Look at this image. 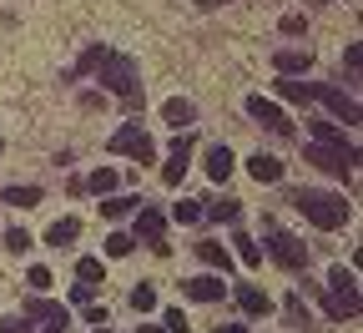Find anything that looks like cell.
Instances as JSON below:
<instances>
[{"mask_svg":"<svg viewBox=\"0 0 363 333\" xmlns=\"http://www.w3.org/2000/svg\"><path fill=\"white\" fill-rule=\"evenodd\" d=\"M293 207H303V217L313 227H323V232H333V227L348 222V202L338 192H323V187H303V192L293 197Z\"/></svg>","mask_w":363,"mask_h":333,"instance_id":"1","label":"cell"},{"mask_svg":"<svg viewBox=\"0 0 363 333\" xmlns=\"http://www.w3.org/2000/svg\"><path fill=\"white\" fill-rule=\"evenodd\" d=\"M96 71H101V86H111L116 97L136 102V91H142V76H136V61H131V56H121V51H106Z\"/></svg>","mask_w":363,"mask_h":333,"instance_id":"2","label":"cell"},{"mask_svg":"<svg viewBox=\"0 0 363 333\" xmlns=\"http://www.w3.org/2000/svg\"><path fill=\"white\" fill-rule=\"evenodd\" d=\"M303 162L323 167V172H333V177H348V172L358 167V147H353V141H343V147H328V141H308V147H303Z\"/></svg>","mask_w":363,"mask_h":333,"instance_id":"3","label":"cell"},{"mask_svg":"<svg viewBox=\"0 0 363 333\" xmlns=\"http://www.w3.org/2000/svg\"><path fill=\"white\" fill-rule=\"evenodd\" d=\"M262 237H267L272 263H283L288 273L308 268V248H303V237H293V232H288V227H278V222H267V227H262Z\"/></svg>","mask_w":363,"mask_h":333,"instance_id":"4","label":"cell"},{"mask_svg":"<svg viewBox=\"0 0 363 333\" xmlns=\"http://www.w3.org/2000/svg\"><path fill=\"white\" fill-rule=\"evenodd\" d=\"M106 147L116 152V157H136V162H142V167H152L157 162V141L142 131V121H126L111 141H106Z\"/></svg>","mask_w":363,"mask_h":333,"instance_id":"5","label":"cell"},{"mask_svg":"<svg viewBox=\"0 0 363 333\" xmlns=\"http://www.w3.org/2000/svg\"><path fill=\"white\" fill-rule=\"evenodd\" d=\"M136 237H142L152 253H172V248H167V217H162L157 207H147V202L136 207Z\"/></svg>","mask_w":363,"mask_h":333,"instance_id":"6","label":"cell"},{"mask_svg":"<svg viewBox=\"0 0 363 333\" xmlns=\"http://www.w3.org/2000/svg\"><path fill=\"white\" fill-rule=\"evenodd\" d=\"M247 111H252V121H262L267 131H278V136L293 131V116H288L278 102H267V97H247Z\"/></svg>","mask_w":363,"mask_h":333,"instance_id":"7","label":"cell"},{"mask_svg":"<svg viewBox=\"0 0 363 333\" xmlns=\"http://www.w3.org/2000/svg\"><path fill=\"white\" fill-rule=\"evenodd\" d=\"M313 102H323L333 116H343L348 126H358V102H353V97H343L338 86H313Z\"/></svg>","mask_w":363,"mask_h":333,"instance_id":"8","label":"cell"},{"mask_svg":"<svg viewBox=\"0 0 363 333\" xmlns=\"http://www.w3.org/2000/svg\"><path fill=\"white\" fill-rule=\"evenodd\" d=\"M187 157H192V131H182V136L172 141V157H167V167H162V182H167V187H177L182 177H187Z\"/></svg>","mask_w":363,"mask_h":333,"instance_id":"9","label":"cell"},{"mask_svg":"<svg viewBox=\"0 0 363 333\" xmlns=\"http://www.w3.org/2000/svg\"><path fill=\"white\" fill-rule=\"evenodd\" d=\"M272 66H278L283 76H303L313 66V51H308V45H283V51L272 56Z\"/></svg>","mask_w":363,"mask_h":333,"instance_id":"10","label":"cell"},{"mask_svg":"<svg viewBox=\"0 0 363 333\" xmlns=\"http://www.w3.org/2000/svg\"><path fill=\"white\" fill-rule=\"evenodd\" d=\"M182 293H187L192 303H217L227 288H222V278H212V273H207V278H187V283H182Z\"/></svg>","mask_w":363,"mask_h":333,"instance_id":"11","label":"cell"},{"mask_svg":"<svg viewBox=\"0 0 363 333\" xmlns=\"http://www.w3.org/2000/svg\"><path fill=\"white\" fill-rule=\"evenodd\" d=\"M323 308H328V318H358V293H328L323 288Z\"/></svg>","mask_w":363,"mask_h":333,"instance_id":"12","label":"cell"},{"mask_svg":"<svg viewBox=\"0 0 363 333\" xmlns=\"http://www.w3.org/2000/svg\"><path fill=\"white\" fill-rule=\"evenodd\" d=\"M76 237H81V222H76V217H61V222H51V232H45V243H51V248H71Z\"/></svg>","mask_w":363,"mask_h":333,"instance_id":"13","label":"cell"},{"mask_svg":"<svg viewBox=\"0 0 363 333\" xmlns=\"http://www.w3.org/2000/svg\"><path fill=\"white\" fill-rule=\"evenodd\" d=\"M233 167H238V162H233V152H227V147H212V152H207V177H212V182H227V177H233Z\"/></svg>","mask_w":363,"mask_h":333,"instance_id":"14","label":"cell"},{"mask_svg":"<svg viewBox=\"0 0 363 333\" xmlns=\"http://www.w3.org/2000/svg\"><path fill=\"white\" fill-rule=\"evenodd\" d=\"M247 172H252L257 182H278V177H283V162H278V157H262V152H257V157H247Z\"/></svg>","mask_w":363,"mask_h":333,"instance_id":"15","label":"cell"},{"mask_svg":"<svg viewBox=\"0 0 363 333\" xmlns=\"http://www.w3.org/2000/svg\"><path fill=\"white\" fill-rule=\"evenodd\" d=\"M136 207H142V197H136V192H126V197H101V217H126V212H136Z\"/></svg>","mask_w":363,"mask_h":333,"instance_id":"16","label":"cell"},{"mask_svg":"<svg viewBox=\"0 0 363 333\" xmlns=\"http://www.w3.org/2000/svg\"><path fill=\"white\" fill-rule=\"evenodd\" d=\"M0 202H11V207H35V202H40V187H0Z\"/></svg>","mask_w":363,"mask_h":333,"instance_id":"17","label":"cell"},{"mask_svg":"<svg viewBox=\"0 0 363 333\" xmlns=\"http://www.w3.org/2000/svg\"><path fill=\"white\" fill-rule=\"evenodd\" d=\"M238 308L257 318V313H267V293H257L252 283H242V288H238Z\"/></svg>","mask_w":363,"mask_h":333,"instance_id":"18","label":"cell"},{"mask_svg":"<svg viewBox=\"0 0 363 333\" xmlns=\"http://www.w3.org/2000/svg\"><path fill=\"white\" fill-rule=\"evenodd\" d=\"M278 97H283V102H303V107H308V102H313V86H308V81L283 76V81H278Z\"/></svg>","mask_w":363,"mask_h":333,"instance_id":"19","label":"cell"},{"mask_svg":"<svg viewBox=\"0 0 363 333\" xmlns=\"http://www.w3.org/2000/svg\"><path fill=\"white\" fill-rule=\"evenodd\" d=\"M26 318H30V323H35V318H45V323H56V318H71V313H66L61 303H51V298H35V303L26 308Z\"/></svg>","mask_w":363,"mask_h":333,"instance_id":"20","label":"cell"},{"mask_svg":"<svg viewBox=\"0 0 363 333\" xmlns=\"http://www.w3.org/2000/svg\"><path fill=\"white\" fill-rule=\"evenodd\" d=\"M197 253H202V263H207V268H222V273L233 268V253H227L222 243H197Z\"/></svg>","mask_w":363,"mask_h":333,"instance_id":"21","label":"cell"},{"mask_svg":"<svg viewBox=\"0 0 363 333\" xmlns=\"http://www.w3.org/2000/svg\"><path fill=\"white\" fill-rule=\"evenodd\" d=\"M328 293H358V278H353V268H343V263H338V268L328 273Z\"/></svg>","mask_w":363,"mask_h":333,"instance_id":"22","label":"cell"},{"mask_svg":"<svg viewBox=\"0 0 363 333\" xmlns=\"http://www.w3.org/2000/svg\"><path fill=\"white\" fill-rule=\"evenodd\" d=\"M162 116H167L172 126H187V121H192L197 111H192V102H182V97H172V102L162 107Z\"/></svg>","mask_w":363,"mask_h":333,"instance_id":"23","label":"cell"},{"mask_svg":"<svg viewBox=\"0 0 363 333\" xmlns=\"http://www.w3.org/2000/svg\"><path fill=\"white\" fill-rule=\"evenodd\" d=\"M86 187H91V192H96V197H111V192H116V172H111V167H96Z\"/></svg>","mask_w":363,"mask_h":333,"instance_id":"24","label":"cell"},{"mask_svg":"<svg viewBox=\"0 0 363 333\" xmlns=\"http://www.w3.org/2000/svg\"><path fill=\"white\" fill-rule=\"evenodd\" d=\"M131 308L136 313H152L157 308V288H152V283H136V288H131Z\"/></svg>","mask_w":363,"mask_h":333,"instance_id":"25","label":"cell"},{"mask_svg":"<svg viewBox=\"0 0 363 333\" xmlns=\"http://www.w3.org/2000/svg\"><path fill=\"white\" fill-rule=\"evenodd\" d=\"M308 131H313V141H328V147H343V131H338L333 121H308Z\"/></svg>","mask_w":363,"mask_h":333,"instance_id":"26","label":"cell"},{"mask_svg":"<svg viewBox=\"0 0 363 333\" xmlns=\"http://www.w3.org/2000/svg\"><path fill=\"white\" fill-rule=\"evenodd\" d=\"M106 253H111V258H131V253H136V237H131V232H111V237H106Z\"/></svg>","mask_w":363,"mask_h":333,"instance_id":"27","label":"cell"},{"mask_svg":"<svg viewBox=\"0 0 363 333\" xmlns=\"http://www.w3.org/2000/svg\"><path fill=\"white\" fill-rule=\"evenodd\" d=\"M238 207H242V202H233V197H227V202L202 207V217H212V222H238Z\"/></svg>","mask_w":363,"mask_h":333,"instance_id":"28","label":"cell"},{"mask_svg":"<svg viewBox=\"0 0 363 333\" xmlns=\"http://www.w3.org/2000/svg\"><path fill=\"white\" fill-rule=\"evenodd\" d=\"M233 248H238V258H242L247 268H257V263H262V248H252V237H242V232H238V237H233Z\"/></svg>","mask_w":363,"mask_h":333,"instance_id":"29","label":"cell"},{"mask_svg":"<svg viewBox=\"0 0 363 333\" xmlns=\"http://www.w3.org/2000/svg\"><path fill=\"white\" fill-rule=\"evenodd\" d=\"M172 222H182V227H187V222H202V202H177V207H172Z\"/></svg>","mask_w":363,"mask_h":333,"instance_id":"30","label":"cell"},{"mask_svg":"<svg viewBox=\"0 0 363 333\" xmlns=\"http://www.w3.org/2000/svg\"><path fill=\"white\" fill-rule=\"evenodd\" d=\"M76 283H101V258H81L76 263Z\"/></svg>","mask_w":363,"mask_h":333,"instance_id":"31","label":"cell"},{"mask_svg":"<svg viewBox=\"0 0 363 333\" xmlns=\"http://www.w3.org/2000/svg\"><path fill=\"white\" fill-rule=\"evenodd\" d=\"M162 333H187V313H182V308H167V313H162Z\"/></svg>","mask_w":363,"mask_h":333,"instance_id":"32","label":"cell"},{"mask_svg":"<svg viewBox=\"0 0 363 333\" xmlns=\"http://www.w3.org/2000/svg\"><path fill=\"white\" fill-rule=\"evenodd\" d=\"M0 333H35L26 313H11V318H0Z\"/></svg>","mask_w":363,"mask_h":333,"instance_id":"33","label":"cell"},{"mask_svg":"<svg viewBox=\"0 0 363 333\" xmlns=\"http://www.w3.org/2000/svg\"><path fill=\"white\" fill-rule=\"evenodd\" d=\"M6 248H11V253H26V248H30V232H26V227H11V232H6Z\"/></svg>","mask_w":363,"mask_h":333,"instance_id":"34","label":"cell"},{"mask_svg":"<svg viewBox=\"0 0 363 333\" xmlns=\"http://www.w3.org/2000/svg\"><path fill=\"white\" fill-rule=\"evenodd\" d=\"M101 56H106V45H91V51L76 61V71H96V66H101Z\"/></svg>","mask_w":363,"mask_h":333,"instance_id":"35","label":"cell"},{"mask_svg":"<svg viewBox=\"0 0 363 333\" xmlns=\"http://www.w3.org/2000/svg\"><path fill=\"white\" fill-rule=\"evenodd\" d=\"M26 283H30L35 293H40V288H51V268H40V263H35V268L26 273Z\"/></svg>","mask_w":363,"mask_h":333,"instance_id":"36","label":"cell"},{"mask_svg":"<svg viewBox=\"0 0 363 333\" xmlns=\"http://www.w3.org/2000/svg\"><path fill=\"white\" fill-rule=\"evenodd\" d=\"M71 298H76V303H91V298H96V283H76Z\"/></svg>","mask_w":363,"mask_h":333,"instance_id":"37","label":"cell"},{"mask_svg":"<svg viewBox=\"0 0 363 333\" xmlns=\"http://www.w3.org/2000/svg\"><path fill=\"white\" fill-rule=\"evenodd\" d=\"M217 333H247V328H242V323H222Z\"/></svg>","mask_w":363,"mask_h":333,"instance_id":"38","label":"cell"},{"mask_svg":"<svg viewBox=\"0 0 363 333\" xmlns=\"http://www.w3.org/2000/svg\"><path fill=\"white\" fill-rule=\"evenodd\" d=\"M66 323H71V318H56V323H51V328H45V333H66Z\"/></svg>","mask_w":363,"mask_h":333,"instance_id":"39","label":"cell"},{"mask_svg":"<svg viewBox=\"0 0 363 333\" xmlns=\"http://www.w3.org/2000/svg\"><path fill=\"white\" fill-rule=\"evenodd\" d=\"M197 6H202V11H217V6H227V0H197Z\"/></svg>","mask_w":363,"mask_h":333,"instance_id":"40","label":"cell"},{"mask_svg":"<svg viewBox=\"0 0 363 333\" xmlns=\"http://www.w3.org/2000/svg\"><path fill=\"white\" fill-rule=\"evenodd\" d=\"M136 333H162V328H157V323H142V328H136Z\"/></svg>","mask_w":363,"mask_h":333,"instance_id":"41","label":"cell"},{"mask_svg":"<svg viewBox=\"0 0 363 333\" xmlns=\"http://www.w3.org/2000/svg\"><path fill=\"white\" fill-rule=\"evenodd\" d=\"M0 157H6V141H0Z\"/></svg>","mask_w":363,"mask_h":333,"instance_id":"42","label":"cell"}]
</instances>
